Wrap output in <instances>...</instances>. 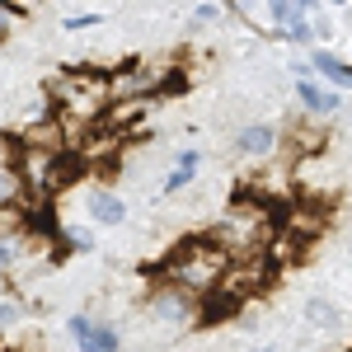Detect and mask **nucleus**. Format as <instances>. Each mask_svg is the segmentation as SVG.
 <instances>
[{"instance_id": "nucleus-1", "label": "nucleus", "mask_w": 352, "mask_h": 352, "mask_svg": "<svg viewBox=\"0 0 352 352\" xmlns=\"http://www.w3.org/2000/svg\"><path fill=\"white\" fill-rule=\"evenodd\" d=\"M226 263H230V254L212 235L207 240H184L169 254V277H174L179 292H212L221 282V272H226Z\"/></svg>"}, {"instance_id": "nucleus-2", "label": "nucleus", "mask_w": 352, "mask_h": 352, "mask_svg": "<svg viewBox=\"0 0 352 352\" xmlns=\"http://www.w3.org/2000/svg\"><path fill=\"white\" fill-rule=\"evenodd\" d=\"M56 94L66 99V118H94L109 104V85L104 80H56Z\"/></svg>"}, {"instance_id": "nucleus-3", "label": "nucleus", "mask_w": 352, "mask_h": 352, "mask_svg": "<svg viewBox=\"0 0 352 352\" xmlns=\"http://www.w3.org/2000/svg\"><path fill=\"white\" fill-rule=\"evenodd\" d=\"M272 146H277L272 122H249L235 132V155H244V160H263V155H272Z\"/></svg>"}, {"instance_id": "nucleus-4", "label": "nucleus", "mask_w": 352, "mask_h": 352, "mask_svg": "<svg viewBox=\"0 0 352 352\" xmlns=\"http://www.w3.org/2000/svg\"><path fill=\"white\" fill-rule=\"evenodd\" d=\"M85 212L99 221V226H122V221H127V202L109 188H89L85 192Z\"/></svg>"}, {"instance_id": "nucleus-5", "label": "nucleus", "mask_w": 352, "mask_h": 352, "mask_svg": "<svg viewBox=\"0 0 352 352\" xmlns=\"http://www.w3.org/2000/svg\"><path fill=\"white\" fill-rule=\"evenodd\" d=\"M151 315H155L160 324H188V320H192V300H188V292L169 287V292H160V296H151Z\"/></svg>"}, {"instance_id": "nucleus-6", "label": "nucleus", "mask_w": 352, "mask_h": 352, "mask_svg": "<svg viewBox=\"0 0 352 352\" xmlns=\"http://www.w3.org/2000/svg\"><path fill=\"white\" fill-rule=\"evenodd\" d=\"M296 94L310 113H338L343 109V99H338L333 89H324V85H315V80H296Z\"/></svg>"}, {"instance_id": "nucleus-7", "label": "nucleus", "mask_w": 352, "mask_h": 352, "mask_svg": "<svg viewBox=\"0 0 352 352\" xmlns=\"http://www.w3.org/2000/svg\"><path fill=\"white\" fill-rule=\"evenodd\" d=\"M268 19L277 33H292V28L310 24V5H300V0H282V5H268Z\"/></svg>"}, {"instance_id": "nucleus-8", "label": "nucleus", "mask_w": 352, "mask_h": 352, "mask_svg": "<svg viewBox=\"0 0 352 352\" xmlns=\"http://www.w3.org/2000/svg\"><path fill=\"white\" fill-rule=\"evenodd\" d=\"M197 164H202V151H179V155H174V174H169V179H164V192H179V188H188L192 184V174H197Z\"/></svg>"}, {"instance_id": "nucleus-9", "label": "nucleus", "mask_w": 352, "mask_h": 352, "mask_svg": "<svg viewBox=\"0 0 352 352\" xmlns=\"http://www.w3.org/2000/svg\"><path fill=\"white\" fill-rule=\"evenodd\" d=\"M24 254H28L24 230H0V277H5L10 268H19V263H24Z\"/></svg>"}, {"instance_id": "nucleus-10", "label": "nucleus", "mask_w": 352, "mask_h": 352, "mask_svg": "<svg viewBox=\"0 0 352 352\" xmlns=\"http://www.w3.org/2000/svg\"><path fill=\"white\" fill-rule=\"evenodd\" d=\"M305 324H310V329H338V324H343V315H338L333 300L310 296V300H305Z\"/></svg>"}, {"instance_id": "nucleus-11", "label": "nucleus", "mask_w": 352, "mask_h": 352, "mask_svg": "<svg viewBox=\"0 0 352 352\" xmlns=\"http://www.w3.org/2000/svg\"><path fill=\"white\" fill-rule=\"evenodd\" d=\"M310 66H315V71H324V76H329L333 85H343V89H352V66H348V61H338V56L329 52V47H320V52L310 56Z\"/></svg>"}, {"instance_id": "nucleus-12", "label": "nucleus", "mask_w": 352, "mask_h": 352, "mask_svg": "<svg viewBox=\"0 0 352 352\" xmlns=\"http://www.w3.org/2000/svg\"><path fill=\"white\" fill-rule=\"evenodd\" d=\"M118 348H122L118 329H113V324H94V329H89V338H85V348H80V352H118Z\"/></svg>"}, {"instance_id": "nucleus-13", "label": "nucleus", "mask_w": 352, "mask_h": 352, "mask_svg": "<svg viewBox=\"0 0 352 352\" xmlns=\"http://www.w3.org/2000/svg\"><path fill=\"white\" fill-rule=\"evenodd\" d=\"M19 320H24V305H19L14 296H5V300H0V333H5V329H14Z\"/></svg>"}, {"instance_id": "nucleus-14", "label": "nucleus", "mask_w": 352, "mask_h": 352, "mask_svg": "<svg viewBox=\"0 0 352 352\" xmlns=\"http://www.w3.org/2000/svg\"><path fill=\"white\" fill-rule=\"evenodd\" d=\"M14 197H19V174L0 169V207H5V202H14Z\"/></svg>"}, {"instance_id": "nucleus-15", "label": "nucleus", "mask_w": 352, "mask_h": 352, "mask_svg": "<svg viewBox=\"0 0 352 352\" xmlns=\"http://www.w3.org/2000/svg\"><path fill=\"white\" fill-rule=\"evenodd\" d=\"M19 19H24V10H10V5H0V43L14 33V24H19Z\"/></svg>"}, {"instance_id": "nucleus-16", "label": "nucleus", "mask_w": 352, "mask_h": 352, "mask_svg": "<svg viewBox=\"0 0 352 352\" xmlns=\"http://www.w3.org/2000/svg\"><path fill=\"white\" fill-rule=\"evenodd\" d=\"M89 329H94V320H89V315H71V338H76V348H85Z\"/></svg>"}, {"instance_id": "nucleus-17", "label": "nucleus", "mask_w": 352, "mask_h": 352, "mask_svg": "<svg viewBox=\"0 0 352 352\" xmlns=\"http://www.w3.org/2000/svg\"><path fill=\"white\" fill-rule=\"evenodd\" d=\"M89 24H99V14H71L66 19V28H89Z\"/></svg>"}, {"instance_id": "nucleus-18", "label": "nucleus", "mask_w": 352, "mask_h": 352, "mask_svg": "<svg viewBox=\"0 0 352 352\" xmlns=\"http://www.w3.org/2000/svg\"><path fill=\"white\" fill-rule=\"evenodd\" d=\"M254 352H272V348H254Z\"/></svg>"}]
</instances>
